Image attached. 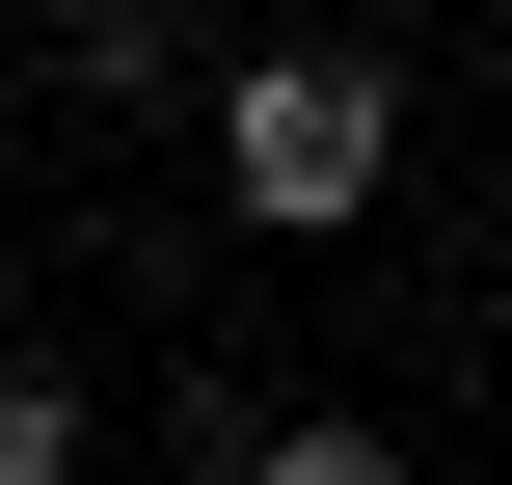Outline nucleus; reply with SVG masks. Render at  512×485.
<instances>
[{"label":"nucleus","mask_w":512,"mask_h":485,"mask_svg":"<svg viewBox=\"0 0 512 485\" xmlns=\"http://www.w3.org/2000/svg\"><path fill=\"white\" fill-rule=\"evenodd\" d=\"M378 162H405V108H378L351 54H243V81H216V189H243L270 243H351Z\"/></svg>","instance_id":"f257e3e1"},{"label":"nucleus","mask_w":512,"mask_h":485,"mask_svg":"<svg viewBox=\"0 0 512 485\" xmlns=\"http://www.w3.org/2000/svg\"><path fill=\"white\" fill-rule=\"evenodd\" d=\"M243 485H405V432H351V405H297V432H243Z\"/></svg>","instance_id":"f03ea898"},{"label":"nucleus","mask_w":512,"mask_h":485,"mask_svg":"<svg viewBox=\"0 0 512 485\" xmlns=\"http://www.w3.org/2000/svg\"><path fill=\"white\" fill-rule=\"evenodd\" d=\"M0 485H81V378H27V351H0Z\"/></svg>","instance_id":"7ed1b4c3"}]
</instances>
